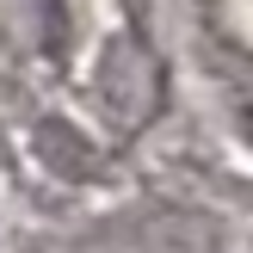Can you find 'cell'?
<instances>
[{"instance_id": "1", "label": "cell", "mask_w": 253, "mask_h": 253, "mask_svg": "<svg viewBox=\"0 0 253 253\" xmlns=\"http://www.w3.org/2000/svg\"><path fill=\"white\" fill-rule=\"evenodd\" d=\"M81 253H229V229L192 204H136L124 216H105Z\"/></svg>"}, {"instance_id": "2", "label": "cell", "mask_w": 253, "mask_h": 253, "mask_svg": "<svg viewBox=\"0 0 253 253\" xmlns=\"http://www.w3.org/2000/svg\"><path fill=\"white\" fill-rule=\"evenodd\" d=\"M0 167H6V142H0Z\"/></svg>"}]
</instances>
